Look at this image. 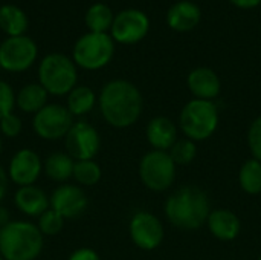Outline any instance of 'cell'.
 <instances>
[{
    "mask_svg": "<svg viewBox=\"0 0 261 260\" xmlns=\"http://www.w3.org/2000/svg\"><path fill=\"white\" fill-rule=\"evenodd\" d=\"M187 86L194 98L214 101L222 90V81L216 70L206 66L193 69L187 77Z\"/></svg>",
    "mask_w": 261,
    "mask_h": 260,
    "instance_id": "15",
    "label": "cell"
},
{
    "mask_svg": "<svg viewBox=\"0 0 261 260\" xmlns=\"http://www.w3.org/2000/svg\"><path fill=\"white\" fill-rule=\"evenodd\" d=\"M150 31L148 15L136 8L122 9L115 15L110 35L115 43L121 44H135L147 37Z\"/></svg>",
    "mask_w": 261,
    "mask_h": 260,
    "instance_id": "10",
    "label": "cell"
},
{
    "mask_svg": "<svg viewBox=\"0 0 261 260\" xmlns=\"http://www.w3.org/2000/svg\"><path fill=\"white\" fill-rule=\"evenodd\" d=\"M8 187H9V178L6 170L0 166V204L5 199L6 193H8Z\"/></svg>",
    "mask_w": 261,
    "mask_h": 260,
    "instance_id": "33",
    "label": "cell"
},
{
    "mask_svg": "<svg viewBox=\"0 0 261 260\" xmlns=\"http://www.w3.org/2000/svg\"><path fill=\"white\" fill-rule=\"evenodd\" d=\"M248 146L252 153V158L261 162V115L257 116L248 130Z\"/></svg>",
    "mask_w": 261,
    "mask_h": 260,
    "instance_id": "31",
    "label": "cell"
},
{
    "mask_svg": "<svg viewBox=\"0 0 261 260\" xmlns=\"http://www.w3.org/2000/svg\"><path fill=\"white\" fill-rule=\"evenodd\" d=\"M206 227L216 239L231 242L237 239V236L240 234L242 222L234 211L228 208H216L210 213Z\"/></svg>",
    "mask_w": 261,
    "mask_h": 260,
    "instance_id": "19",
    "label": "cell"
},
{
    "mask_svg": "<svg viewBox=\"0 0 261 260\" xmlns=\"http://www.w3.org/2000/svg\"><path fill=\"white\" fill-rule=\"evenodd\" d=\"M98 104V97L95 90L89 86L78 84L66 97V107L72 116H84L95 109Z\"/></svg>",
    "mask_w": 261,
    "mask_h": 260,
    "instance_id": "23",
    "label": "cell"
},
{
    "mask_svg": "<svg viewBox=\"0 0 261 260\" xmlns=\"http://www.w3.org/2000/svg\"><path fill=\"white\" fill-rule=\"evenodd\" d=\"M229 2L240 9H252L261 5V0H229Z\"/></svg>",
    "mask_w": 261,
    "mask_h": 260,
    "instance_id": "34",
    "label": "cell"
},
{
    "mask_svg": "<svg viewBox=\"0 0 261 260\" xmlns=\"http://www.w3.org/2000/svg\"><path fill=\"white\" fill-rule=\"evenodd\" d=\"M47 98L49 93L40 83H28L15 93V107L23 113L35 115L49 103Z\"/></svg>",
    "mask_w": 261,
    "mask_h": 260,
    "instance_id": "21",
    "label": "cell"
},
{
    "mask_svg": "<svg viewBox=\"0 0 261 260\" xmlns=\"http://www.w3.org/2000/svg\"><path fill=\"white\" fill-rule=\"evenodd\" d=\"M75 159L67 152H52L43 159V173L52 182L66 184L73 176Z\"/></svg>",
    "mask_w": 261,
    "mask_h": 260,
    "instance_id": "20",
    "label": "cell"
},
{
    "mask_svg": "<svg viewBox=\"0 0 261 260\" xmlns=\"http://www.w3.org/2000/svg\"><path fill=\"white\" fill-rule=\"evenodd\" d=\"M64 147L75 161L93 159L101 149L99 132L87 121H76L64 136Z\"/></svg>",
    "mask_w": 261,
    "mask_h": 260,
    "instance_id": "11",
    "label": "cell"
},
{
    "mask_svg": "<svg viewBox=\"0 0 261 260\" xmlns=\"http://www.w3.org/2000/svg\"><path fill=\"white\" fill-rule=\"evenodd\" d=\"M176 167L168 152L150 150L139 161V178L148 190L165 192L174 184Z\"/></svg>",
    "mask_w": 261,
    "mask_h": 260,
    "instance_id": "7",
    "label": "cell"
},
{
    "mask_svg": "<svg viewBox=\"0 0 261 260\" xmlns=\"http://www.w3.org/2000/svg\"><path fill=\"white\" fill-rule=\"evenodd\" d=\"M49 202L50 208L60 216H63L66 221L80 218L89 205V199L84 188L69 182L55 187L54 192L49 195Z\"/></svg>",
    "mask_w": 261,
    "mask_h": 260,
    "instance_id": "13",
    "label": "cell"
},
{
    "mask_svg": "<svg viewBox=\"0 0 261 260\" xmlns=\"http://www.w3.org/2000/svg\"><path fill=\"white\" fill-rule=\"evenodd\" d=\"M164 210L168 222L185 231L199 230L206 225L210 213L213 211L206 192L196 185L177 188L165 201Z\"/></svg>",
    "mask_w": 261,
    "mask_h": 260,
    "instance_id": "2",
    "label": "cell"
},
{
    "mask_svg": "<svg viewBox=\"0 0 261 260\" xmlns=\"http://www.w3.org/2000/svg\"><path fill=\"white\" fill-rule=\"evenodd\" d=\"M67 260H101V257L93 248L81 247V248H76L75 251H72Z\"/></svg>",
    "mask_w": 261,
    "mask_h": 260,
    "instance_id": "32",
    "label": "cell"
},
{
    "mask_svg": "<svg viewBox=\"0 0 261 260\" xmlns=\"http://www.w3.org/2000/svg\"><path fill=\"white\" fill-rule=\"evenodd\" d=\"M43 247L44 236L31 221H11L0 228V256L5 260H37Z\"/></svg>",
    "mask_w": 261,
    "mask_h": 260,
    "instance_id": "3",
    "label": "cell"
},
{
    "mask_svg": "<svg viewBox=\"0 0 261 260\" xmlns=\"http://www.w3.org/2000/svg\"><path fill=\"white\" fill-rule=\"evenodd\" d=\"M23 130V121L17 113H9L0 120V135L9 139L17 138Z\"/></svg>",
    "mask_w": 261,
    "mask_h": 260,
    "instance_id": "30",
    "label": "cell"
},
{
    "mask_svg": "<svg viewBox=\"0 0 261 260\" xmlns=\"http://www.w3.org/2000/svg\"><path fill=\"white\" fill-rule=\"evenodd\" d=\"M132 242L144 251H153L164 242V225L150 211H136L128 222Z\"/></svg>",
    "mask_w": 261,
    "mask_h": 260,
    "instance_id": "12",
    "label": "cell"
},
{
    "mask_svg": "<svg viewBox=\"0 0 261 260\" xmlns=\"http://www.w3.org/2000/svg\"><path fill=\"white\" fill-rule=\"evenodd\" d=\"M257 260H261V254H260V257H258V259H257Z\"/></svg>",
    "mask_w": 261,
    "mask_h": 260,
    "instance_id": "38",
    "label": "cell"
},
{
    "mask_svg": "<svg viewBox=\"0 0 261 260\" xmlns=\"http://www.w3.org/2000/svg\"><path fill=\"white\" fill-rule=\"evenodd\" d=\"M115 14L110 6L104 2H96L90 5L84 14V23L89 32H109L112 29Z\"/></svg>",
    "mask_w": 261,
    "mask_h": 260,
    "instance_id": "24",
    "label": "cell"
},
{
    "mask_svg": "<svg viewBox=\"0 0 261 260\" xmlns=\"http://www.w3.org/2000/svg\"><path fill=\"white\" fill-rule=\"evenodd\" d=\"M64 222L66 219L60 216L57 211H54L52 208L46 210L40 218H37V227L44 238H52L60 234L61 230L64 228Z\"/></svg>",
    "mask_w": 261,
    "mask_h": 260,
    "instance_id": "28",
    "label": "cell"
},
{
    "mask_svg": "<svg viewBox=\"0 0 261 260\" xmlns=\"http://www.w3.org/2000/svg\"><path fill=\"white\" fill-rule=\"evenodd\" d=\"M239 184L242 190L248 195L261 193V162L255 158H251L243 162L239 172Z\"/></svg>",
    "mask_w": 261,
    "mask_h": 260,
    "instance_id": "25",
    "label": "cell"
},
{
    "mask_svg": "<svg viewBox=\"0 0 261 260\" xmlns=\"http://www.w3.org/2000/svg\"><path fill=\"white\" fill-rule=\"evenodd\" d=\"M11 221H12V219H11V213H9V210H8L5 205H2V204H0V228L6 227Z\"/></svg>",
    "mask_w": 261,
    "mask_h": 260,
    "instance_id": "35",
    "label": "cell"
},
{
    "mask_svg": "<svg viewBox=\"0 0 261 260\" xmlns=\"http://www.w3.org/2000/svg\"><path fill=\"white\" fill-rule=\"evenodd\" d=\"M0 260H5V259H3V257H2V256H0Z\"/></svg>",
    "mask_w": 261,
    "mask_h": 260,
    "instance_id": "37",
    "label": "cell"
},
{
    "mask_svg": "<svg viewBox=\"0 0 261 260\" xmlns=\"http://www.w3.org/2000/svg\"><path fill=\"white\" fill-rule=\"evenodd\" d=\"M73 116L64 104L47 103L32 118V129L40 139L58 141L64 139L73 126Z\"/></svg>",
    "mask_w": 261,
    "mask_h": 260,
    "instance_id": "9",
    "label": "cell"
},
{
    "mask_svg": "<svg viewBox=\"0 0 261 260\" xmlns=\"http://www.w3.org/2000/svg\"><path fill=\"white\" fill-rule=\"evenodd\" d=\"M15 109V92L12 86L0 80V120L9 113H14Z\"/></svg>",
    "mask_w": 261,
    "mask_h": 260,
    "instance_id": "29",
    "label": "cell"
},
{
    "mask_svg": "<svg viewBox=\"0 0 261 260\" xmlns=\"http://www.w3.org/2000/svg\"><path fill=\"white\" fill-rule=\"evenodd\" d=\"M29 20L26 12L12 3H5L0 6V31L8 37L24 35L28 31Z\"/></svg>",
    "mask_w": 261,
    "mask_h": 260,
    "instance_id": "22",
    "label": "cell"
},
{
    "mask_svg": "<svg viewBox=\"0 0 261 260\" xmlns=\"http://www.w3.org/2000/svg\"><path fill=\"white\" fill-rule=\"evenodd\" d=\"M2 150H3V141H2V136H0V153H2Z\"/></svg>",
    "mask_w": 261,
    "mask_h": 260,
    "instance_id": "36",
    "label": "cell"
},
{
    "mask_svg": "<svg viewBox=\"0 0 261 260\" xmlns=\"http://www.w3.org/2000/svg\"><path fill=\"white\" fill-rule=\"evenodd\" d=\"M38 83L52 97H67L78 86V67L72 57L61 52H50L38 63Z\"/></svg>",
    "mask_w": 261,
    "mask_h": 260,
    "instance_id": "4",
    "label": "cell"
},
{
    "mask_svg": "<svg viewBox=\"0 0 261 260\" xmlns=\"http://www.w3.org/2000/svg\"><path fill=\"white\" fill-rule=\"evenodd\" d=\"M6 173L17 187L34 185L43 173V159L32 149H20L12 155Z\"/></svg>",
    "mask_w": 261,
    "mask_h": 260,
    "instance_id": "14",
    "label": "cell"
},
{
    "mask_svg": "<svg viewBox=\"0 0 261 260\" xmlns=\"http://www.w3.org/2000/svg\"><path fill=\"white\" fill-rule=\"evenodd\" d=\"M145 136L153 150L168 152L173 144L179 139L177 126L168 116H154L145 127Z\"/></svg>",
    "mask_w": 261,
    "mask_h": 260,
    "instance_id": "18",
    "label": "cell"
},
{
    "mask_svg": "<svg viewBox=\"0 0 261 260\" xmlns=\"http://www.w3.org/2000/svg\"><path fill=\"white\" fill-rule=\"evenodd\" d=\"M38 57V46L29 35L6 37L0 43V69L21 74L31 69Z\"/></svg>",
    "mask_w": 261,
    "mask_h": 260,
    "instance_id": "8",
    "label": "cell"
},
{
    "mask_svg": "<svg viewBox=\"0 0 261 260\" xmlns=\"http://www.w3.org/2000/svg\"><path fill=\"white\" fill-rule=\"evenodd\" d=\"M202 20V9L191 0L173 3L167 11V25L176 32L193 31Z\"/></svg>",
    "mask_w": 261,
    "mask_h": 260,
    "instance_id": "17",
    "label": "cell"
},
{
    "mask_svg": "<svg viewBox=\"0 0 261 260\" xmlns=\"http://www.w3.org/2000/svg\"><path fill=\"white\" fill-rule=\"evenodd\" d=\"M115 55V40L109 32H86L72 48V60L84 70L106 67Z\"/></svg>",
    "mask_w": 261,
    "mask_h": 260,
    "instance_id": "6",
    "label": "cell"
},
{
    "mask_svg": "<svg viewBox=\"0 0 261 260\" xmlns=\"http://www.w3.org/2000/svg\"><path fill=\"white\" fill-rule=\"evenodd\" d=\"M220 123L219 107L214 101L190 100L180 110L179 126L185 138L197 143L211 138Z\"/></svg>",
    "mask_w": 261,
    "mask_h": 260,
    "instance_id": "5",
    "label": "cell"
},
{
    "mask_svg": "<svg viewBox=\"0 0 261 260\" xmlns=\"http://www.w3.org/2000/svg\"><path fill=\"white\" fill-rule=\"evenodd\" d=\"M101 178H102V170H101V166L96 161H93V159L75 161L72 179L80 187H92V185H96L101 181Z\"/></svg>",
    "mask_w": 261,
    "mask_h": 260,
    "instance_id": "26",
    "label": "cell"
},
{
    "mask_svg": "<svg viewBox=\"0 0 261 260\" xmlns=\"http://www.w3.org/2000/svg\"><path fill=\"white\" fill-rule=\"evenodd\" d=\"M14 205L28 218H40L46 210L50 208L49 195L35 184L17 187L14 193Z\"/></svg>",
    "mask_w": 261,
    "mask_h": 260,
    "instance_id": "16",
    "label": "cell"
},
{
    "mask_svg": "<svg viewBox=\"0 0 261 260\" xmlns=\"http://www.w3.org/2000/svg\"><path fill=\"white\" fill-rule=\"evenodd\" d=\"M168 155L176 166H188L197 156V146L188 138H179L168 150Z\"/></svg>",
    "mask_w": 261,
    "mask_h": 260,
    "instance_id": "27",
    "label": "cell"
},
{
    "mask_svg": "<svg viewBox=\"0 0 261 260\" xmlns=\"http://www.w3.org/2000/svg\"><path fill=\"white\" fill-rule=\"evenodd\" d=\"M98 107L109 126L127 129L139 120L144 109V98L138 86L132 81L116 78L102 86L98 95Z\"/></svg>",
    "mask_w": 261,
    "mask_h": 260,
    "instance_id": "1",
    "label": "cell"
}]
</instances>
